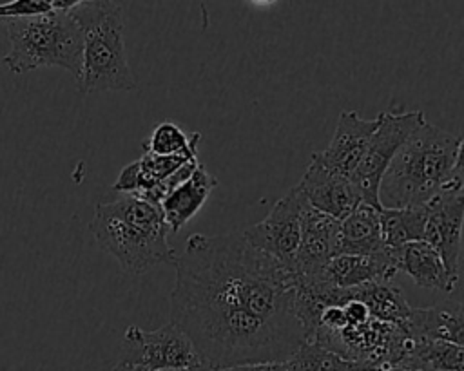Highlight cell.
<instances>
[{
  "instance_id": "7",
  "label": "cell",
  "mask_w": 464,
  "mask_h": 371,
  "mask_svg": "<svg viewBox=\"0 0 464 371\" xmlns=\"http://www.w3.org/2000/svg\"><path fill=\"white\" fill-rule=\"evenodd\" d=\"M121 362L136 366L141 371L205 364L188 335L174 322H167L154 331L129 326L123 333Z\"/></svg>"
},
{
  "instance_id": "18",
  "label": "cell",
  "mask_w": 464,
  "mask_h": 371,
  "mask_svg": "<svg viewBox=\"0 0 464 371\" xmlns=\"http://www.w3.org/2000/svg\"><path fill=\"white\" fill-rule=\"evenodd\" d=\"M379 223L382 244L388 250L399 248L406 243L422 241L426 224V205L404 208H381Z\"/></svg>"
},
{
  "instance_id": "17",
  "label": "cell",
  "mask_w": 464,
  "mask_h": 371,
  "mask_svg": "<svg viewBox=\"0 0 464 371\" xmlns=\"http://www.w3.org/2000/svg\"><path fill=\"white\" fill-rule=\"evenodd\" d=\"M411 338L446 340L462 346L464 342V317L460 302H448L440 306L411 308L404 324Z\"/></svg>"
},
{
  "instance_id": "23",
  "label": "cell",
  "mask_w": 464,
  "mask_h": 371,
  "mask_svg": "<svg viewBox=\"0 0 464 371\" xmlns=\"http://www.w3.org/2000/svg\"><path fill=\"white\" fill-rule=\"evenodd\" d=\"M219 371H292V369H290L286 360H283V362L272 360V362H256V364L232 366V367H225V369H219Z\"/></svg>"
},
{
  "instance_id": "16",
  "label": "cell",
  "mask_w": 464,
  "mask_h": 371,
  "mask_svg": "<svg viewBox=\"0 0 464 371\" xmlns=\"http://www.w3.org/2000/svg\"><path fill=\"white\" fill-rule=\"evenodd\" d=\"M379 210L381 208L359 203L339 221L335 255H368L384 250Z\"/></svg>"
},
{
  "instance_id": "12",
  "label": "cell",
  "mask_w": 464,
  "mask_h": 371,
  "mask_svg": "<svg viewBox=\"0 0 464 371\" xmlns=\"http://www.w3.org/2000/svg\"><path fill=\"white\" fill-rule=\"evenodd\" d=\"M295 188L310 208L337 221H341L361 203V197L350 177L335 174L314 159L310 161Z\"/></svg>"
},
{
  "instance_id": "26",
  "label": "cell",
  "mask_w": 464,
  "mask_h": 371,
  "mask_svg": "<svg viewBox=\"0 0 464 371\" xmlns=\"http://www.w3.org/2000/svg\"><path fill=\"white\" fill-rule=\"evenodd\" d=\"M111 371H141L140 367H136V366H130V364H125V362H118Z\"/></svg>"
},
{
  "instance_id": "8",
  "label": "cell",
  "mask_w": 464,
  "mask_h": 371,
  "mask_svg": "<svg viewBox=\"0 0 464 371\" xmlns=\"http://www.w3.org/2000/svg\"><path fill=\"white\" fill-rule=\"evenodd\" d=\"M304 199L295 186H292L268 212V215L243 230L245 241L277 261L290 273L299 243H301V223L304 212Z\"/></svg>"
},
{
  "instance_id": "1",
  "label": "cell",
  "mask_w": 464,
  "mask_h": 371,
  "mask_svg": "<svg viewBox=\"0 0 464 371\" xmlns=\"http://www.w3.org/2000/svg\"><path fill=\"white\" fill-rule=\"evenodd\" d=\"M172 264L170 322L214 371L283 362L306 342L292 275L241 232L192 233Z\"/></svg>"
},
{
  "instance_id": "3",
  "label": "cell",
  "mask_w": 464,
  "mask_h": 371,
  "mask_svg": "<svg viewBox=\"0 0 464 371\" xmlns=\"http://www.w3.org/2000/svg\"><path fill=\"white\" fill-rule=\"evenodd\" d=\"M89 230L129 273L140 275L176 259L161 208L141 195L118 194L98 203Z\"/></svg>"
},
{
  "instance_id": "6",
  "label": "cell",
  "mask_w": 464,
  "mask_h": 371,
  "mask_svg": "<svg viewBox=\"0 0 464 371\" xmlns=\"http://www.w3.org/2000/svg\"><path fill=\"white\" fill-rule=\"evenodd\" d=\"M377 128L366 147V152L350 176L361 203L381 208L379 203V185L381 179L404 145V141L426 121L424 112L420 110H406V112H381L377 116Z\"/></svg>"
},
{
  "instance_id": "4",
  "label": "cell",
  "mask_w": 464,
  "mask_h": 371,
  "mask_svg": "<svg viewBox=\"0 0 464 371\" xmlns=\"http://www.w3.org/2000/svg\"><path fill=\"white\" fill-rule=\"evenodd\" d=\"M82 33V92L130 90L134 78L123 38V5L112 0H78L69 11Z\"/></svg>"
},
{
  "instance_id": "13",
  "label": "cell",
  "mask_w": 464,
  "mask_h": 371,
  "mask_svg": "<svg viewBox=\"0 0 464 371\" xmlns=\"http://www.w3.org/2000/svg\"><path fill=\"white\" fill-rule=\"evenodd\" d=\"M395 275L392 252L384 248L368 255H334L315 282L334 290H352L372 282H393Z\"/></svg>"
},
{
  "instance_id": "2",
  "label": "cell",
  "mask_w": 464,
  "mask_h": 371,
  "mask_svg": "<svg viewBox=\"0 0 464 371\" xmlns=\"http://www.w3.org/2000/svg\"><path fill=\"white\" fill-rule=\"evenodd\" d=\"M462 138L422 123L399 148L381 185V208L422 206L462 168Z\"/></svg>"
},
{
  "instance_id": "5",
  "label": "cell",
  "mask_w": 464,
  "mask_h": 371,
  "mask_svg": "<svg viewBox=\"0 0 464 371\" xmlns=\"http://www.w3.org/2000/svg\"><path fill=\"white\" fill-rule=\"evenodd\" d=\"M9 52L2 63L13 74L38 67H62L78 80L82 72V33L69 11L7 22Z\"/></svg>"
},
{
  "instance_id": "14",
  "label": "cell",
  "mask_w": 464,
  "mask_h": 371,
  "mask_svg": "<svg viewBox=\"0 0 464 371\" xmlns=\"http://www.w3.org/2000/svg\"><path fill=\"white\" fill-rule=\"evenodd\" d=\"M390 252L397 271H404L417 286L444 293L453 291L457 281L451 279L440 255L428 243H406Z\"/></svg>"
},
{
  "instance_id": "10",
  "label": "cell",
  "mask_w": 464,
  "mask_h": 371,
  "mask_svg": "<svg viewBox=\"0 0 464 371\" xmlns=\"http://www.w3.org/2000/svg\"><path fill=\"white\" fill-rule=\"evenodd\" d=\"M337 230V219L324 215L308 205L304 206L301 243L290 270L294 284H310L319 279L326 262L335 255Z\"/></svg>"
},
{
  "instance_id": "9",
  "label": "cell",
  "mask_w": 464,
  "mask_h": 371,
  "mask_svg": "<svg viewBox=\"0 0 464 371\" xmlns=\"http://www.w3.org/2000/svg\"><path fill=\"white\" fill-rule=\"evenodd\" d=\"M464 176L455 172L450 183L426 203V224L422 241L442 259L451 279L459 281L462 219H464Z\"/></svg>"
},
{
  "instance_id": "19",
  "label": "cell",
  "mask_w": 464,
  "mask_h": 371,
  "mask_svg": "<svg viewBox=\"0 0 464 371\" xmlns=\"http://www.w3.org/2000/svg\"><path fill=\"white\" fill-rule=\"evenodd\" d=\"M404 362L424 371H464V347L446 340L411 338Z\"/></svg>"
},
{
  "instance_id": "21",
  "label": "cell",
  "mask_w": 464,
  "mask_h": 371,
  "mask_svg": "<svg viewBox=\"0 0 464 371\" xmlns=\"http://www.w3.org/2000/svg\"><path fill=\"white\" fill-rule=\"evenodd\" d=\"M286 362L292 371H379L350 362L314 340H306Z\"/></svg>"
},
{
  "instance_id": "11",
  "label": "cell",
  "mask_w": 464,
  "mask_h": 371,
  "mask_svg": "<svg viewBox=\"0 0 464 371\" xmlns=\"http://www.w3.org/2000/svg\"><path fill=\"white\" fill-rule=\"evenodd\" d=\"M377 125V118L364 119L355 110H343L330 143L326 148L314 152L312 159L335 174L350 177L361 163Z\"/></svg>"
},
{
  "instance_id": "20",
  "label": "cell",
  "mask_w": 464,
  "mask_h": 371,
  "mask_svg": "<svg viewBox=\"0 0 464 371\" xmlns=\"http://www.w3.org/2000/svg\"><path fill=\"white\" fill-rule=\"evenodd\" d=\"M199 141V132L187 134L179 125L167 119L152 128L150 136L143 143V152L156 156H198Z\"/></svg>"
},
{
  "instance_id": "25",
  "label": "cell",
  "mask_w": 464,
  "mask_h": 371,
  "mask_svg": "<svg viewBox=\"0 0 464 371\" xmlns=\"http://www.w3.org/2000/svg\"><path fill=\"white\" fill-rule=\"evenodd\" d=\"M156 371H214L207 364L201 366H192V367H170V369H156Z\"/></svg>"
},
{
  "instance_id": "24",
  "label": "cell",
  "mask_w": 464,
  "mask_h": 371,
  "mask_svg": "<svg viewBox=\"0 0 464 371\" xmlns=\"http://www.w3.org/2000/svg\"><path fill=\"white\" fill-rule=\"evenodd\" d=\"M379 371H424V369H420V367H417V366H413V364H410V362H399V364H393V366H386V367H381Z\"/></svg>"
},
{
  "instance_id": "22",
  "label": "cell",
  "mask_w": 464,
  "mask_h": 371,
  "mask_svg": "<svg viewBox=\"0 0 464 371\" xmlns=\"http://www.w3.org/2000/svg\"><path fill=\"white\" fill-rule=\"evenodd\" d=\"M51 11H54V0H13L0 4V20L33 18Z\"/></svg>"
},
{
  "instance_id": "15",
  "label": "cell",
  "mask_w": 464,
  "mask_h": 371,
  "mask_svg": "<svg viewBox=\"0 0 464 371\" xmlns=\"http://www.w3.org/2000/svg\"><path fill=\"white\" fill-rule=\"evenodd\" d=\"M216 186L218 179L199 163L194 172L160 203L169 230L179 232L201 210Z\"/></svg>"
}]
</instances>
